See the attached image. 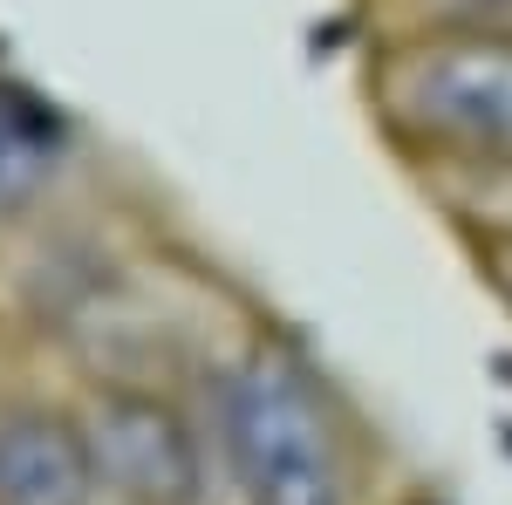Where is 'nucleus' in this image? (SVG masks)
I'll list each match as a JSON object with an SVG mask.
<instances>
[{
	"label": "nucleus",
	"instance_id": "3",
	"mask_svg": "<svg viewBox=\"0 0 512 505\" xmlns=\"http://www.w3.org/2000/svg\"><path fill=\"white\" fill-rule=\"evenodd\" d=\"M103 505H212L219 465L192 389L76 383Z\"/></svg>",
	"mask_w": 512,
	"mask_h": 505
},
{
	"label": "nucleus",
	"instance_id": "1",
	"mask_svg": "<svg viewBox=\"0 0 512 505\" xmlns=\"http://www.w3.org/2000/svg\"><path fill=\"white\" fill-rule=\"evenodd\" d=\"M192 396L233 505H369L362 417L294 335L253 321Z\"/></svg>",
	"mask_w": 512,
	"mask_h": 505
},
{
	"label": "nucleus",
	"instance_id": "6",
	"mask_svg": "<svg viewBox=\"0 0 512 505\" xmlns=\"http://www.w3.org/2000/svg\"><path fill=\"white\" fill-rule=\"evenodd\" d=\"M376 41L396 35H512V0H369Z\"/></svg>",
	"mask_w": 512,
	"mask_h": 505
},
{
	"label": "nucleus",
	"instance_id": "5",
	"mask_svg": "<svg viewBox=\"0 0 512 505\" xmlns=\"http://www.w3.org/2000/svg\"><path fill=\"white\" fill-rule=\"evenodd\" d=\"M62 178H69L62 123L0 82V239L62 205Z\"/></svg>",
	"mask_w": 512,
	"mask_h": 505
},
{
	"label": "nucleus",
	"instance_id": "2",
	"mask_svg": "<svg viewBox=\"0 0 512 505\" xmlns=\"http://www.w3.org/2000/svg\"><path fill=\"white\" fill-rule=\"evenodd\" d=\"M369 110L396 151L444 185L512 178V35L376 41Z\"/></svg>",
	"mask_w": 512,
	"mask_h": 505
},
{
	"label": "nucleus",
	"instance_id": "4",
	"mask_svg": "<svg viewBox=\"0 0 512 505\" xmlns=\"http://www.w3.org/2000/svg\"><path fill=\"white\" fill-rule=\"evenodd\" d=\"M0 505H103L76 389L7 376L0 389Z\"/></svg>",
	"mask_w": 512,
	"mask_h": 505
}]
</instances>
